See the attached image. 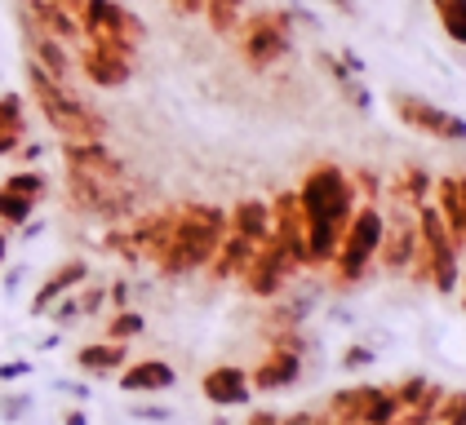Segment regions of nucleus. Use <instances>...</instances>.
<instances>
[{
  "instance_id": "1",
  "label": "nucleus",
  "mask_w": 466,
  "mask_h": 425,
  "mask_svg": "<svg viewBox=\"0 0 466 425\" xmlns=\"http://www.w3.org/2000/svg\"><path fill=\"white\" fill-rule=\"evenodd\" d=\"M298 204H302V222H307V271H320L333 262L338 240L360 204L356 182L342 164L320 160L298 182Z\"/></svg>"
},
{
  "instance_id": "2",
  "label": "nucleus",
  "mask_w": 466,
  "mask_h": 425,
  "mask_svg": "<svg viewBox=\"0 0 466 425\" xmlns=\"http://www.w3.org/2000/svg\"><path fill=\"white\" fill-rule=\"evenodd\" d=\"M227 235V212L218 204H205V200H191V204H178L174 209V226H169V240L156 257V271L165 280H182L191 271H205L214 262L218 244Z\"/></svg>"
},
{
  "instance_id": "3",
  "label": "nucleus",
  "mask_w": 466,
  "mask_h": 425,
  "mask_svg": "<svg viewBox=\"0 0 466 425\" xmlns=\"http://www.w3.org/2000/svg\"><path fill=\"white\" fill-rule=\"evenodd\" d=\"M27 89H32L40 115L49 120V129L63 142H107V120L76 94L72 80H58L45 67L27 63Z\"/></svg>"
},
{
  "instance_id": "4",
  "label": "nucleus",
  "mask_w": 466,
  "mask_h": 425,
  "mask_svg": "<svg viewBox=\"0 0 466 425\" xmlns=\"http://www.w3.org/2000/svg\"><path fill=\"white\" fill-rule=\"evenodd\" d=\"M76 23H80L85 44H103V49H116V54L138 63V54L147 44V23L129 5H120V0H85Z\"/></svg>"
},
{
  "instance_id": "5",
  "label": "nucleus",
  "mask_w": 466,
  "mask_h": 425,
  "mask_svg": "<svg viewBox=\"0 0 466 425\" xmlns=\"http://www.w3.org/2000/svg\"><path fill=\"white\" fill-rule=\"evenodd\" d=\"M378 244H382V209L360 200L347 231H342V240H338V252L329 262L333 266V283L338 288H356L369 275V266L378 262Z\"/></svg>"
},
{
  "instance_id": "6",
  "label": "nucleus",
  "mask_w": 466,
  "mask_h": 425,
  "mask_svg": "<svg viewBox=\"0 0 466 425\" xmlns=\"http://www.w3.org/2000/svg\"><path fill=\"white\" fill-rule=\"evenodd\" d=\"M236 49L245 58L249 71H271L276 63H285L289 49H293V14L289 9H258V14H245L240 27H236Z\"/></svg>"
},
{
  "instance_id": "7",
  "label": "nucleus",
  "mask_w": 466,
  "mask_h": 425,
  "mask_svg": "<svg viewBox=\"0 0 466 425\" xmlns=\"http://www.w3.org/2000/svg\"><path fill=\"white\" fill-rule=\"evenodd\" d=\"M391 111H395L400 124H409V129H418V133H427V138H435V142H453V146H462L466 142V120L462 115L435 106L431 98H422V94H404V89H395Z\"/></svg>"
},
{
  "instance_id": "8",
  "label": "nucleus",
  "mask_w": 466,
  "mask_h": 425,
  "mask_svg": "<svg viewBox=\"0 0 466 425\" xmlns=\"http://www.w3.org/2000/svg\"><path fill=\"white\" fill-rule=\"evenodd\" d=\"M418 257V209L391 200V209H382V244L378 262L387 271H409V262Z\"/></svg>"
},
{
  "instance_id": "9",
  "label": "nucleus",
  "mask_w": 466,
  "mask_h": 425,
  "mask_svg": "<svg viewBox=\"0 0 466 425\" xmlns=\"http://www.w3.org/2000/svg\"><path fill=\"white\" fill-rule=\"evenodd\" d=\"M271 204V240L289 257L293 271H307V222H302V204L298 191H280Z\"/></svg>"
},
{
  "instance_id": "10",
  "label": "nucleus",
  "mask_w": 466,
  "mask_h": 425,
  "mask_svg": "<svg viewBox=\"0 0 466 425\" xmlns=\"http://www.w3.org/2000/svg\"><path fill=\"white\" fill-rule=\"evenodd\" d=\"M293 275H298V271L289 266V257L276 248V240H262V244L253 248V257L240 280H245V292H249V297H280V288H285Z\"/></svg>"
},
{
  "instance_id": "11",
  "label": "nucleus",
  "mask_w": 466,
  "mask_h": 425,
  "mask_svg": "<svg viewBox=\"0 0 466 425\" xmlns=\"http://www.w3.org/2000/svg\"><path fill=\"white\" fill-rule=\"evenodd\" d=\"M63 164L67 173L98 177V182H125V160L111 151L107 142H63Z\"/></svg>"
},
{
  "instance_id": "12",
  "label": "nucleus",
  "mask_w": 466,
  "mask_h": 425,
  "mask_svg": "<svg viewBox=\"0 0 466 425\" xmlns=\"http://www.w3.org/2000/svg\"><path fill=\"white\" fill-rule=\"evenodd\" d=\"M134 58L116 54V49H103V44H80V75L98 89H120L134 80Z\"/></svg>"
},
{
  "instance_id": "13",
  "label": "nucleus",
  "mask_w": 466,
  "mask_h": 425,
  "mask_svg": "<svg viewBox=\"0 0 466 425\" xmlns=\"http://www.w3.org/2000/svg\"><path fill=\"white\" fill-rule=\"evenodd\" d=\"M18 32H23V44H27V63L45 67L49 75H58V80H72V58H67V44L63 40L40 32L36 23H27L23 14H18Z\"/></svg>"
},
{
  "instance_id": "14",
  "label": "nucleus",
  "mask_w": 466,
  "mask_h": 425,
  "mask_svg": "<svg viewBox=\"0 0 466 425\" xmlns=\"http://www.w3.org/2000/svg\"><path fill=\"white\" fill-rule=\"evenodd\" d=\"M205 399L214 403V408H240V403H249L253 399V386H249V372L245 368H236V363H222L214 372H205Z\"/></svg>"
},
{
  "instance_id": "15",
  "label": "nucleus",
  "mask_w": 466,
  "mask_h": 425,
  "mask_svg": "<svg viewBox=\"0 0 466 425\" xmlns=\"http://www.w3.org/2000/svg\"><path fill=\"white\" fill-rule=\"evenodd\" d=\"M18 14L27 18V23H36L40 32H49L54 40H63V44H85V35H80V23H76V14L67 9H58L54 0H23L18 5Z\"/></svg>"
},
{
  "instance_id": "16",
  "label": "nucleus",
  "mask_w": 466,
  "mask_h": 425,
  "mask_svg": "<svg viewBox=\"0 0 466 425\" xmlns=\"http://www.w3.org/2000/svg\"><path fill=\"white\" fill-rule=\"evenodd\" d=\"M298 377H302V351L276 346V351L249 372V386L253 390H289Z\"/></svg>"
},
{
  "instance_id": "17",
  "label": "nucleus",
  "mask_w": 466,
  "mask_h": 425,
  "mask_svg": "<svg viewBox=\"0 0 466 425\" xmlns=\"http://www.w3.org/2000/svg\"><path fill=\"white\" fill-rule=\"evenodd\" d=\"M89 280V266H85V257H67V262H58L54 266V275L40 283V292L32 297V315H45L49 306H58L72 288H80V283Z\"/></svg>"
},
{
  "instance_id": "18",
  "label": "nucleus",
  "mask_w": 466,
  "mask_h": 425,
  "mask_svg": "<svg viewBox=\"0 0 466 425\" xmlns=\"http://www.w3.org/2000/svg\"><path fill=\"white\" fill-rule=\"evenodd\" d=\"M174 381H178V372L165 359H138V363L120 368V390H129V394H156V390H169Z\"/></svg>"
},
{
  "instance_id": "19",
  "label": "nucleus",
  "mask_w": 466,
  "mask_h": 425,
  "mask_svg": "<svg viewBox=\"0 0 466 425\" xmlns=\"http://www.w3.org/2000/svg\"><path fill=\"white\" fill-rule=\"evenodd\" d=\"M253 240H245V235H236L231 226H227V235H222V244H218V252H214V262L205 266L209 275H214L218 283L222 280H240L245 275V266H249V257H253Z\"/></svg>"
},
{
  "instance_id": "20",
  "label": "nucleus",
  "mask_w": 466,
  "mask_h": 425,
  "mask_svg": "<svg viewBox=\"0 0 466 425\" xmlns=\"http://www.w3.org/2000/svg\"><path fill=\"white\" fill-rule=\"evenodd\" d=\"M227 226H231L236 235L253 240V244H262V240H271V204L258 200V195H245L236 209L227 212Z\"/></svg>"
},
{
  "instance_id": "21",
  "label": "nucleus",
  "mask_w": 466,
  "mask_h": 425,
  "mask_svg": "<svg viewBox=\"0 0 466 425\" xmlns=\"http://www.w3.org/2000/svg\"><path fill=\"white\" fill-rule=\"evenodd\" d=\"M316 67H320L324 75L333 80V89H338V94H342L347 103L356 106V111H369V106H373V98H369V89L360 84V75H356L351 67H347L342 58H333V54H316Z\"/></svg>"
},
{
  "instance_id": "22",
  "label": "nucleus",
  "mask_w": 466,
  "mask_h": 425,
  "mask_svg": "<svg viewBox=\"0 0 466 425\" xmlns=\"http://www.w3.org/2000/svg\"><path fill=\"white\" fill-rule=\"evenodd\" d=\"M76 363H80V372L107 377V372H120L129 363V351H125V341H94V346H80Z\"/></svg>"
},
{
  "instance_id": "23",
  "label": "nucleus",
  "mask_w": 466,
  "mask_h": 425,
  "mask_svg": "<svg viewBox=\"0 0 466 425\" xmlns=\"http://www.w3.org/2000/svg\"><path fill=\"white\" fill-rule=\"evenodd\" d=\"M431 186H435V177L422 169V164H404L400 173L391 177V200H400V204H409V209H418V204H427L431 200Z\"/></svg>"
},
{
  "instance_id": "24",
  "label": "nucleus",
  "mask_w": 466,
  "mask_h": 425,
  "mask_svg": "<svg viewBox=\"0 0 466 425\" xmlns=\"http://www.w3.org/2000/svg\"><path fill=\"white\" fill-rule=\"evenodd\" d=\"M27 138V115H23V98L18 94H0V155H9L14 146Z\"/></svg>"
},
{
  "instance_id": "25",
  "label": "nucleus",
  "mask_w": 466,
  "mask_h": 425,
  "mask_svg": "<svg viewBox=\"0 0 466 425\" xmlns=\"http://www.w3.org/2000/svg\"><path fill=\"white\" fill-rule=\"evenodd\" d=\"M205 23L214 35H236L240 18H245V0H205Z\"/></svg>"
},
{
  "instance_id": "26",
  "label": "nucleus",
  "mask_w": 466,
  "mask_h": 425,
  "mask_svg": "<svg viewBox=\"0 0 466 425\" xmlns=\"http://www.w3.org/2000/svg\"><path fill=\"white\" fill-rule=\"evenodd\" d=\"M36 209H40L36 200H27V195H18V191L0 186V226H5V231H9V226H14V231H18V226H27Z\"/></svg>"
},
{
  "instance_id": "27",
  "label": "nucleus",
  "mask_w": 466,
  "mask_h": 425,
  "mask_svg": "<svg viewBox=\"0 0 466 425\" xmlns=\"http://www.w3.org/2000/svg\"><path fill=\"white\" fill-rule=\"evenodd\" d=\"M431 9H435V18H440L444 35L466 49V0H431Z\"/></svg>"
},
{
  "instance_id": "28",
  "label": "nucleus",
  "mask_w": 466,
  "mask_h": 425,
  "mask_svg": "<svg viewBox=\"0 0 466 425\" xmlns=\"http://www.w3.org/2000/svg\"><path fill=\"white\" fill-rule=\"evenodd\" d=\"M0 186H9V191H18V195H27V200H45L49 195V177L40 173V169H18V173H9Z\"/></svg>"
},
{
  "instance_id": "29",
  "label": "nucleus",
  "mask_w": 466,
  "mask_h": 425,
  "mask_svg": "<svg viewBox=\"0 0 466 425\" xmlns=\"http://www.w3.org/2000/svg\"><path fill=\"white\" fill-rule=\"evenodd\" d=\"M143 328H147V319L138 315V311H120V315L107 323V341H125V346H129Z\"/></svg>"
},
{
  "instance_id": "30",
  "label": "nucleus",
  "mask_w": 466,
  "mask_h": 425,
  "mask_svg": "<svg viewBox=\"0 0 466 425\" xmlns=\"http://www.w3.org/2000/svg\"><path fill=\"white\" fill-rule=\"evenodd\" d=\"M435 425H466V390L444 394V403H440V412H435Z\"/></svg>"
},
{
  "instance_id": "31",
  "label": "nucleus",
  "mask_w": 466,
  "mask_h": 425,
  "mask_svg": "<svg viewBox=\"0 0 466 425\" xmlns=\"http://www.w3.org/2000/svg\"><path fill=\"white\" fill-rule=\"evenodd\" d=\"M351 182H356V195L364 204H382V177L373 173V169H356Z\"/></svg>"
},
{
  "instance_id": "32",
  "label": "nucleus",
  "mask_w": 466,
  "mask_h": 425,
  "mask_svg": "<svg viewBox=\"0 0 466 425\" xmlns=\"http://www.w3.org/2000/svg\"><path fill=\"white\" fill-rule=\"evenodd\" d=\"M27 408H32V394H5V399H0V417H5V421H23Z\"/></svg>"
},
{
  "instance_id": "33",
  "label": "nucleus",
  "mask_w": 466,
  "mask_h": 425,
  "mask_svg": "<svg viewBox=\"0 0 466 425\" xmlns=\"http://www.w3.org/2000/svg\"><path fill=\"white\" fill-rule=\"evenodd\" d=\"M427 386H431L427 377H409V381H400V386H391L395 403H400V412H404V408H409V403H413V399H418V394H422Z\"/></svg>"
},
{
  "instance_id": "34",
  "label": "nucleus",
  "mask_w": 466,
  "mask_h": 425,
  "mask_svg": "<svg viewBox=\"0 0 466 425\" xmlns=\"http://www.w3.org/2000/svg\"><path fill=\"white\" fill-rule=\"evenodd\" d=\"M76 301H80V315H94V311H98V306L107 301V292H103V288H85V292H80Z\"/></svg>"
},
{
  "instance_id": "35",
  "label": "nucleus",
  "mask_w": 466,
  "mask_h": 425,
  "mask_svg": "<svg viewBox=\"0 0 466 425\" xmlns=\"http://www.w3.org/2000/svg\"><path fill=\"white\" fill-rule=\"evenodd\" d=\"M32 372V363L27 359H14V363H0V381H18V377H27Z\"/></svg>"
},
{
  "instance_id": "36",
  "label": "nucleus",
  "mask_w": 466,
  "mask_h": 425,
  "mask_svg": "<svg viewBox=\"0 0 466 425\" xmlns=\"http://www.w3.org/2000/svg\"><path fill=\"white\" fill-rule=\"evenodd\" d=\"M364 363H373V351H369V346H351V351L342 354V368H364Z\"/></svg>"
},
{
  "instance_id": "37",
  "label": "nucleus",
  "mask_w": 466,
  "mask_h": 425,
  "mask_svg": "<svg viewBox=\"0 0 466 425\" xmlns=\"http://www.w3.org/2000/svg\"><path fill=\"white\" fill-rule=\"evenodd\" d=\"M134 417H138V421H169V408H151V403H143V408H134Z\"/></svg>"
},
{
  "instance_id": "38",
  "label": "nucleus",
  "mask_w": 466,
  "mask_h": 425,
  "mask_svg": "<svg viewBox=\"0 0 466 425\" xmlns=\"http://www.w3.org/2000/svg\"><path fill=\"white\" fill-rule=\"evenodd\" d=\"M54 319H58V323H76V319H80V301H63V306H58V311H54Z\"/></svg>"
},
{
  "instance_id": "39",
  "label": "nucleus",
  "mask_w": 466,
  "mask_h": 425,
  "mask_svg": "<svg viewBox=\"0 0 466 425\" xmlns=\"http://www.w3.org/2000/svg\"><path fill=\"white\" fill-rule=\"evenodd\" d=\"M107 297L116 301V306H120V311H125V301H129V283H111Z\"/></svg>"
},
{
  "instance_id": "40",
  "label": "nucleus",
  "mask_w": 466,
  "mask_h": 425,
  "mask_svg": "<svg viewBox=\"0 0 466 425\" xmlns=\"http://www.w3.org/2000/svg\"><path fill=\"white\" fill-rule=\"evenodd\" d=\"M324 5H333L338 14H347V18H356L360 14V0H324Z\"/></svg>"
},
{
  "instance_id": "41",
  "label": "nucleus",
  "mask_w": 466,
  "mask_h": 425,
  "mask_svg": "<svg viewBox=\"0 0 466 425\" xmlns=\"http://www.w3.org/2000/svg\"><path fill=\"white\" fill-rule=\"evenodd\" d=\"M174 5V14H200L205 9V0H169Z\"/></svg>"
},
{
  "instance_id": "42",
  "label": "nucleus",
  "mask_w": 466,
  "mask_h": 425,
  "mask_svg": "<svg viewBox=\"0 0 466 425\" xmlns=\"http://www.w3.org/2000/svg\"><path fill=\"white\" fill-rule=\"evenodd\" d=\"M280 425H320V417H311V412H293V417H280Z\"/></svg>"
},
{
  "instance_id": "43",
  "label": "nucleus",
  "mask_w": 466,
  "mask_h": 425,
  "mask_svg": "<svg viewBox=\"0 0 466 425\" xmlns=\"http://www.w3.org/2000/svg\"><path fill=\"white\" fill-rule=\"evenodd\" d=\"M63 394H76V399H89V386H80V381H58Z\"/></svg>"
},
{
  "instance_id": "44",
  "label": "nucleus",
  "mask_w": 466,
  "mask_h": 425,
  "mask_svg": "<svg viewBox=\"0 0 466 425\" xmlns=\"http://www.w3.org/2000/svg\"><path fill=\"white\" fill-rule=\"evenodd\" d=\"M245 425H280V417H276V412H253Z\"/></svg>"
},
{
  "instance_id": "45",
  "label": "nucleus",
  "mask_w": 466,
  "mask_h": 425,
  "mask_svg": "<svg viewBox=\"0 0 466 425\" xmlns=\"http://www.w3.org/2000/svg\"><path fill=\"white\" fill-rule=\"evenodd\" d=\"M18 155H23L27 164H36V160H40V146H36V142H23V151H18Z\"/></svg>"
},
{
  "instance_id": "46",
  "label": "nucleus",
  "mask_w": 466,
  "mask_h": 425,
  "mask_svg": "<svg viewBox=\"0 0 466 425\" xmlns=\"http://www.w3.org/2000/svg\"><path fill=\"white\" fill-rule=\"evenodd\" d=\"M54 5H58V9H67V14H80V5H85V0H54Z\"/></svg>"
},
{
  "instance_id": "47",
  "label": "nucleus",
  "mask_w": 466,
  "mask_h": 425,
  "mask_svg": "<svg viewBox=\"0 0 466 425\" xmlns=\"http://www.w3.org/2000/svg\"><path fill=\"white\" fill-rule=\"evenodd\" d=\"M63 425H89V417H85V412H67V417H63Z\"/></svg>"
},
{
  "instance_id": "48",
  "label": "nucleus",
  "mask_w": 466,
  "mask_h": 425,
  "mask_svg": "<svg viewBox=\"0 0 466 425\" xmlns=\"http://www.w3.org/2000/svg\"><path fill=\"white\" fill-rule=\"evenodd\" d=\"M5 252H9V235H5V226H0V262H5Z\"/></svg>"
},
{
  "instance_id": "49",
  "label": "nucleus",
  "mask_w": 466,
  "mask_h": 425,
  "mask_svg": "<svg viewBox=\"0 0 466 425\" xmlns=\"http://www.w3.org/2000/svg\"><path fill=\"white\" fill-rule=\"evenodd\" d=\"M458 283H462V306H466V275H458Z\"/></svg>"
},
{
  "instance_id": "50",
  "label": "nucleus",
  "mask_w": 466,
  "mask_h": 425,
  "mask_svg": "<svg viewBox=\"0 0 466 425\" xmlns=\"http://www.w3.org/2000/svg\"><path fill=\"white\" fill-rule=\"evenodd\" d=\"M387 425H404V417H395V421H387Z\"/></svg>"
}]
</instances>
